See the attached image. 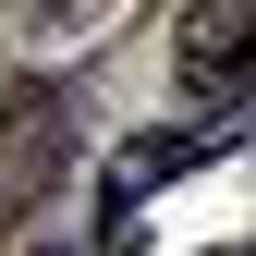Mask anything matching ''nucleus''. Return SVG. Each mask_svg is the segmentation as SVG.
Returning <instances> with one entry per match:
<instances>
[{
  "mask_svg": "<svg viewBox=\"0 0 256 256\" xmlns=\"http://www.w3.org/2000/svg\"><path fill=\"white\" fill-rule=\"evenodd\" d=\"M220 256H256V244H220Z\"/></svg>",
  "mask_w": 256,
  "mask_h": 256,
  "instance_id": "nucleus-3",
  "label": "nucleus"
},
{
  "mask_svg": "<svg viewBox=\"0 0 256 256\" xmlns=\"http://www.w3.org/2000/svg\"><path fill=\"white\" fill-rule=\"evenodd\" d=\"M171 61H183V86H244V61H256V0H196L183 37H171Z\"/></svg>",
  "mask_w": 256,
  "mask_h": 256,
  "instance_id": "nucleus-2",
  "label": "nucleus"
},
{
  "mask_svg": "<svg viewBox=\"0 0 256 256\" xmlns=\"http://www.w3.org/2000/svg\"><path fill=\"white\" fill-rule=\"evenodd\" d=\"M220 146H232V122H158V134H122V146H110V171H98V232H110V244H134V208L158 196V183L208 171Z\"/></svg>",
  "mask_w": 256,
  "mask_h": 256,
  "instance_id": "nucleus-1",
  "label": "nucleus"
},
{
  "mask_svg": "<svg viewBox=\"0 0 256 256\" xmlns=\"http://www.w3.org/2000/svg\"><path fill=\"white\" fill-rule=\"evenodd\" d=\"M244 86H256V61H244Z\"/></svg>",
  "mask_w": 256,
  "mask_h": 256,
  "instance_id": "nucleus-4",
  "label": "nucleus"
}]
</instances>
